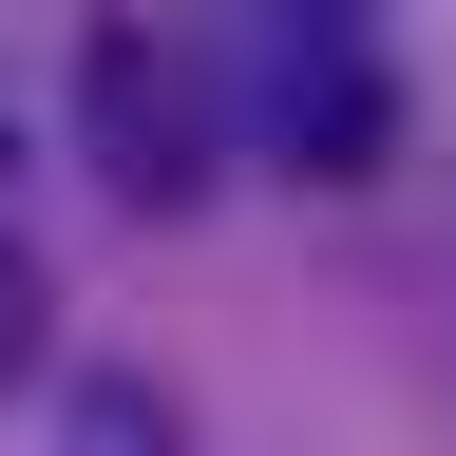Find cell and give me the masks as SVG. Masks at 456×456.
Segmentation results:
<instances>
[{
  "instance_id": "1",
  "label": "cell",
  "mask_w": 456,
  "mask_h": 456,
  "mask_svg": "<svg viewBox=\"0 0 456 456\" xmlns=\"http://www.w3.org/2000/svg\"><path fill=\"white\" fill-rule=\"evenodd\" d=\"M77 152H95V191L134 228H191L209 171H228V77H191L171 20H95L77 38Z\"/></svg>"
},
{
  "instance_id": "2",
  "label": "cell",
  "mask_w": 456,
  "mask_h": 456,
  "mask_svg": "<svg viewBox=\"0 0 456 456\" xmlns=\"http://www.w3.org/2000/svg\"><path fill=\"white\" fill-rule=\"evenodd\" d=\"M248 134H266L285 171H323V191H362V171L399 152V77L342 38V0H305V38L248 57Z\"/></svg>"
},
{
  "instance_id": "3",
  "label": "cell",
  "mask_w": 456,
  "mask_h": 456,
  "mask_svg": "<svg viewBox=\"0 0 456 456\" xmlns=\"http://www.w3.org/2000/svg\"><path fill=\"white\" fill-rule=\"evenodd\" d=\"M57 456H191V437H171V399H152L134 362H77V399H57Z\"/></svg>"
},
{
  "instance_id": "4",
  "label": "cell",
  "mask_w": 456,
  "mask_h": 456,
  "mask_svg": "<svg viewBox=\"0 0 456 456\" xmlns=\"http://www.w3.org/2000/svg\"><path fill=\"white\" fill-rule=\"evenodd\" d=\"M38 342H57V305H38V266H20V228H0V399L38 380Z\"/></svg>"
}]
</instances>
